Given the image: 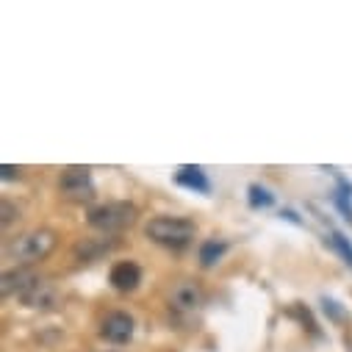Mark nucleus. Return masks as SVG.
I'll return each instance as SVG.
<instances>
[{
    "mask_svg": "<svg viewBox=\"0 0 352 352\" xmlns=\"http://www.w3.org/2000/svg\"><path fill=\"white\" fill-rule=\"evenodd\" d=\"M322 311L333 319V322H341L344 319V311H341V305L336 302V300H330V297H322Z\"/></svg>",
    "mask_w": 352,
    "mask_h": 352,
    "instance_id": "2eb2a0df",
    "label": "nucleus"
},
{
    "mask_svg": "<svg viewBox=\"0 0 352 352\" xmlns=\"http://www.w3.org/2000/svg\"><path fill=\"white\" fill-rule=\"evenodd\" d=\"M330 244H333V250L344 258V263H346V267L352 270V241L341 233V230H330Z\"/></svg>",
    "mask_w": 352,
    "mask_h": 352,
    "instance_id": "4468645a",
    "label": "nucleus"
},
{
    "mask_svg": "<svg viewBox=\"0 0 352 352\" xmlns=\"http://www.w3.org/2000/svg\"><path fill=\"white\" fill-rule=\"evenodd\" d=\"M333 200H336V206H338V211L344 214V219H346V222L352 225V203H349L352 197H344V195H338V192H336V197H333Z\"/></svg>",
    "mask_w": 352,
    "mask_h": 352,
    "instance_id": "dca6fc26",
    "label": "nucleus"
},
{
    "mask_svg": "<svg viewBox=\"0 0 352 352\" xmlns=\"http://www.w3.org/2000/svg\"><path fill=\"white\" fill-rule=\"evenodd\" d=\"M280 217H286L289 222H297V225H302V219H300V217H297L294 211H289V208H286V211H280Z\"/></svg>",
    "mask_w": 352,
    "mask_h": 352,
    "instance_id": "6ab92c4d",
    "label": "nucleus"
},
{
    "mask_svg": "<svg viewBox=\"0 0 352 352\" xmlns=\"http://www.w3.org/2000/svg\"><path fill=\"white\" fill-rule=\"evenodd\" d=\"M117 247V239L111 236H100V239H80L75 247H72V255L83 263H89V261H100L103 255H109L111 250Z\"/></svg>",
    "mask_w": 352,
    "mask_h": 352,
    "instance_id": "1a4fd4ad",
    "label": "nucleus"
},
{
    "mask_svg": "<svg viewBox=\"0 0 352 352\" xmlns=\"http://www.w3.org/2000/svg\"><path fill=\"white\" fill-rule=\"evenodd\" d=\"M206 302V292L197 280H178L169 289V308L178 314H197Z\"/></svg>",
    "mask_w": 352,
    "mask_h": 352,
    "instance_id": "423d86ee",
    "label": "nucleus"
},
{
    "mask_svg": "<svg viewBox=\"0 0 352 352\" xmlns=\"http://www.w3.org/2000/svg\"><path fill=\"white\" fill-rule=\"evenodd\" d=\"M0 172H3V181H14V178L20 181V172L23 169L20 166H12V164H3V166H0Z\"/></svg>",
    "mask_w": 352,
    "mask_h": 352,
    "instance_id": "a211bd4d",
    "label": "nucleus"
},
{
    "mask_svg": "<svg viewBox=\"0 0 352 352\" xmlns=\"http://www.w3.org/2000/svg\"><path fill=\"white\" fill-rule=\"evenodd\" d=\"M225 252H228V241H222V239H206V241L200 244V252H197L200 267H203V270L217 267Z\"/></svg>",
    "mask_w": 352,
    "mask_h": 352,
    "instance_id": "f8f14e48",
    "label": "nucleus"
},
{
    "mask_svg": "<svg viewBox=\"0 0 352 352\" xmlns=\"http://www.w3.org/2000/svg\"><path fill=\"white\" fill-rule=\"evenodd\" d=\"M144 236L166 250H184L195 241L197 236V225L186 217H153L144 225Z\"/></svg>",
    "mask_w": 352,
    "mask_h": 352,
    "instance_id": "f03ea898",
    "label": "nucleus"
},
{
    "mask_svg": "<svg viewBox=\"0 0 352 352\" xmlns=\"http://www.w3.org/2000/svg\"><path fill=\"white\" fill-rule=\"evenodd\" d=\"M109 283L122 294L136 292L139 283H142V267L136 261H117L111 267V272H109Z\"/></svg>",
    "mask_w": 352,
    "mask_h": 352,
    "instance_id": "6e6552de",
    "label": "nucleus"
},
{
    "mask_svg": "<svg viewBox=\"0 0 352 352\" xmlns=\"http://www.w3.org/2000/svg\"><path fill=\"white\" fill-rule=\"evenodd\" d=\"M39 275L31 270V267H14V270H6L3 272V283H0V292H3V297H20Z\"/></svg>",
    "mask_w": 352,
    "mask_h": 352,
    "instance_id": "9d476101",
    "label": "nucleus"
},
{
    "mask_svg": "<svg viewBox=\"0 0 352 352\" xmlns=\"http://www.w3.org/2000/svg\"><path fill=\"white\" fill-rule=\"evenodd\" d=\"M58 192L67 203H92L98 189H95V181H92V172L86 166H67L61 169V178H58Z\"/></svg>",
    "mask_w": 352,
    "mask_h": 352,
    "instance_id": "20e7f679",
    "label": "nucleus"
},
{
    "mask_svg": "<svg viewBox=\"0 0 352 352\" xmlns=\"http://www.w3.org/2000/svg\"><path fill=\"white\" fill-rule=\"evenodd\" d=\"M14 219H20V211H14V206L9 200H3V225H12Z\"/></svg>",
    "mask_w": 352,
    "mask_h": 352,
    "instance_id": "f3484780",
    "label": "nucleus"
},
{
    "mask_svg": "<svg viewBox=\"0 0 352 352\" xmlns=\"http://www.w3.org/2000/svg\"><path fill=\"white\" fill-rule=\"evenodd\" d=\"M247 200H250L252 208H270V206H275V195L267 186H261V184H250Z\"/></svg>",
    "mask_w": 352,
    "mask_h": 352,
    "instance_id": "ddd939ff",
    "label": "nucleus"
},
{
    "mask_svg": "<svg viewBox=\"0 0 352 352\" xmlns=\"http://www.w3.org/2000/svg\"><path fill=\"white\" fill-rule=\"evenodd\" d=\"M98 333H100L103 341L122 346V344H128V341L133 338L136 322H133V316L125 314V311H111V314H106V316L100 319V330H98Z\"/></svg>",
    "mask_w": 352,
    "mask_h": 352,
    "instance_id": "0eeeda50",
    "label": "nucleus"
},
{
    "mask_svg": "<svg viewBox=\"0 0 352 352\" xmlns=\"http://www.w3.org/2000/svg\"><path fill=\"white\" fill-rule=\"evenodd\" d=\"M17 300L31 311H58L61 308V292L56 289V283H50L45 278H36Z\"/></svg>",
    "mask_w": 352,
    "mask_h": 352,
    "instance_id": "39448f33",
    "label": "nucleus"
},
{
    "mask_svg": "<svg viewBox=\"0 0 352 352\" xmlns=\"http://www.w3.org/2000/svg\"><path fill=\"white\" fill-rule=\"evenodd\" d=\"M58 244V236L56 230L50 228H34V230H25L20 236H14L9 244H6V258L14 261L17 267H34V263L45 261Z\"/></svg>",
    "mask_w": 352,
    "mask_h": 352,
    "instance_id": "f257e3e1",
    "label": "nucleus"
},
{
    "mask_svg": "<svg viewBox=\"0 0 352 352\" xmlns=\"http://www.w3.org/2000/svg\"><path fill=\"white\" fill-rule=\"evenodd\" d=\"M175 184L189 189V192H197V195H208L211 192V181H208V175L203 172V166H181L178 172H175Z\"/></svg>",
    "mask_w": 352,
    "mask_h": 352,
    "instance_id": "9b49d317",
    "label": "nucleus"
},
{
    "mask_svg": "<svg viewBox=\"0 0 352 352\" xmlns=\"http://www.w3.org/2000/svg\"><path fill=\"white\" fill-rule=\"evenodd\" d=\"M139 219V208L128 200H111V203H100L92 206L89 214H86V222L89 228L100 230L103 236H117L128 228H133Z\"/></svg>",
    "mask_w": 352,
    "mask_h": 352,
    "instance_id": "7ed1b4c3",
    "label": "nucleus"
}]
</instances>
